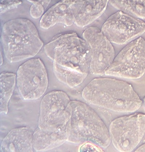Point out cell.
I'll list each match as a JSON object with an SVG mask.
<instances>
[{"label":"cell","instance_id":"6da1fadb","mask_svg":"<svg viewBox=\"0 0 145 152\" xmlns=\"http://www.w3.org/2000/svg\"><path fill=\"white\" fill-rule=\"evenodd\" d=\"M46 55L53 61L57 78L70 88L83 83L88 75L91 53L89 45L77 33L58 35L44 46Z\"/></svg>","mask_w":145,"mask_h":152},{"label":"cell","instance_id":"7a4b0ae2","mask_svg":"<svg viewBox=\"0 0 145 152\" xmlns=\"http://www.w3.org/2000/svg\"><path fill=\"white\" fill-rule=\"evenodd\" d=\"M82 95L92 104L121 113L135 112L142 104L131 85L106 77L93 79L83 89Z\"/></svg>","mask_w":145,"mask_h":152},{"label":"cell","instance_id":"3957f363","mask_svg":"<svg viewBox=\"0 0 145 152\" xmlns=\"http://www.w3.org/2000/svg\"><path fill=\"white\" fill-rule=\"evenodd\" d=\"M71 116L66 125L67 141L75 144L89 142L106 148L111 142L109 132L103 121L86 104L71 101Z\"/></svg>","mask_w":145,"mask_h":152},{"label":"cell","instance_id":"277c9868","mask_svg":"<svg viewBox=\"0 0 145 152\" xmlns=\"http://www.w3.org/2000/svg\"><path fill=\"white\" fill-rule=\"evenodd\" d=\"M1 39L4 55L11 63L34 57L43 45L36 26L27 19H13L5 23Z\"/></svg>","mask_w":145,"mask_h":152},{"label":"cell","instance_id":"5b68a950","mask_svg":"<svg viewBox=\"0 0 145 152\" xmlns=\"http://www.w3.org/2000/svg\"><path fill=\"white\" fill-rule=\"evenodd\" d=\"M145 73V40L139 37L123 49L115 58L105 75L135 79Z\"/></svg>","mask_w":145,"mask_h":152},{"label":"cell","instance_id":"8992f818","mask_svg":"<svg viewBox=\"0 0 145 152\" xmlns=\"http://www.w3.org/2000/svg\"><path fill=\"white\" fill-rule=\"evenodd\" d=\"M111 141L119 151L131 152L139 145L145 133V114L136 113L119 117L109 128Z\"/></svg>","mask_w":145,"mask_h":152},{"label":"cell","instance_id":"52a82bcc","mask_svg":"<svg viewBox=\"0 0 145 152\" xmlns=\"http://www.w3.org/2000/svg\"><path fill=\"white\" fill-rule=\"evenodd\" d=\"M72 112L71 101L66 93L60 91L49 92L41 102L38 128L46 131H58L66 125Z\"/></svg>","mask_w":145,"mask_h":152},{"label":"cell","instance_id":"ba28073f","mask_svg":"<svg viewBox=\"0 0 145 152\" xmlns=\"http://www.w3.org/2000/svg\"><path fill=\"white\" fill-rule=\"evenodd\" d=\"M16 84L24 100H36L42 97L48 85L47 69L42 61L40 58L31 59L20 66Z\"/></svg>","mask_w":145,"mask_h":152},{"label":"cell","instance_id":"9c48e42d","mask_svg":"<svg viewBox=\"0 0 145 152\" xmlns=\"http://www.w3.org/2000/svg\"><path fill=\"white\" fill-rule=\"evenodd\" d=\"M101 30L110 42L122 45L144 34L145 23L119 11L107 19Z\"/></svg>","mask_w":145,"mask_h":152},{"label":"cell","instance_id":"30bf717a","mask_svg":"<svg viewBox=\"0 0 145 152\" xmlns=\"http://www.w3.org/2000/svg\"><path fill=\"white\" fill-rule=\"evenodd\" d=\"M83 37L89 45L91 53L90 72L94 75H103L115 58L114 48L98 28H87Z\"/></svg>","mask_w":145,"mask_h":152},{"label":"cell","instance_id":"8fae6325","mask_svg":"<svg viewBox=\"0 0 145 152\" xmlns=\"http://www.w3.org/2000/svg\"><path fill=\"white\" fill-rule=\"evenodd\" d=\"M84 1H62L50 8L40 21V26L48 29L56 24L61 23L67 26L72 25L83 4Z\"/></svg>","mask_w":145,"mask_h":152},{"label":"cell","instance_id":"7c38bea8","mask_svg":"<svg viewBox=\"0 0 145 152\" xmlns=\"http://www.w3.org/2000/svg\"><path fill=\"white\" fill-rule=\"evenodd\" d=\"M34 132L31 128L23 127L11 130L1 142V152H34L32 137Z\"/></svg>","mask_w":145,"mask_h":152},{"label":"cell","instance_id":"4fadbf2b","mask_svg":"<svg viewBox=\"0 0 145 152\" xmlns=\"http://www.w3.org/2000/svg\"><path fill=\"white\" fill-rule=\"evenodd\" d=\"M66 125L56 132L46 131L37 128L33 135L32 145L34 151H47L63 145L67 141Z\"/></svg>","mask_w":145,"mask_h":152},{"label":"cell","instance_id":"5bb4252c","mask_svg":"<svg viewBox=\"0 0 145 152\" xmlns=\"http://www.w3.org/2000/svg\"><path fill=\"white\" fill-rule=\"evenodd\" d=\"M108 1H84L77 15L75 23L77 26L84 27L94 22L106 10Z\"/></svg>","mask_w":145,"mask_h":152},{"label":"cell","instance_id":"9a60e30c","mask_svg":"<svg viewBox=\"0 0 145 152\" xmlns=\"http://www.w3.org/2000/svg\"><path fill=\"white\" fill-rule=\"evenodd\" d=\"M1 81V104L0 113L7 114L9 111V103L15 88L16 74L2 72L0 76Z\"/></svg>","mask_w":145,"mask_h":152},{"label":"cell","instance_id":"2e32d148","mask_svg":"<svg viewBox=\"0 0 145 152\" xmlns=\"http://www.w3.org/2000/svg\"><path fill=\"white\" fill-rule=\"evenodd\" d=\"M114 7L130 16L145 19V1H108Z\"/></svg>","mask_w":145,"mask_h":152},{"label":"cell","instance_id":"e0dca14e","mask_svg":"<svg viewBox=\"0 0 145 152\" xmlns=\"http://www.w3.org/2000/svg\"><path fill=\"white\" fill-rule=\"evenodd\" d=\"M27 1L32 3L29 11L31 15L36 19L42 17L44 11L51 1Z\"/></svg>","mask_w":145,"mask_h":152},{"label":"cell","instance_id":"ac0fdd59","mask_svg":"<svg viewBox=\"0 0 145 152\" xmlns=\"http://www.w3.org/2000/svg\"><path fill=\"white\" fill-rule=\"evenodd\" d=\"M21 3V1H1V14L17 7Z\"/></svg>","mask_w":145,"mask_h":152},{"label":"cell","instance_id":"d6986e66","mask_svg":"<svg viewBox=\"0 0 145 152\" xmlns=\"http://www.w3.org/2000/svg\"><path fill=\"white\" fill-rule=\"evenodd\" d=\"M83 145L81 147V152H102L103 150L102 148L94 144L88 142L83 144Z\"/></svg>","mask_w":145,"mask_h":152},{"label":"cell","instance_id":"ffe728a7","mask_svg":"<svg viewBox=\"0 0 145 152\" xmlns=\"http://www.w3.org/2000/svg\"><path fill=\"white\" fill-rule=\"evenodd\" d=\"M135 152H145V143L138 148Z\"/></svg>","mask_w":145,"mask_h":152},{"label":"cell","instance_id":"44dd1931","mask_svg":"<svg viewBox=\"0 0 145 152\" xmlns=\"http://www.w3.org/2000/svg\"><path fill=\"white\" fill-rule=\"evenodd\" d=\"M1 65H2L3 62V58H2V52H1Z\"/></svg>","mask_w":145,"mask_h":152},{"label":"cell","instance_id":"7402d4cb","mask_svg":"<svg viewBox=\"0 0 145 152\" xmlns=\"http://www.w3.org/2000/svg\"><path fill=\"white\" fill-rule=\"evenodd\" d=\"M144 104H145V97H144Z\"/></svg>","mask_w":145,"mask_h":152}]
</instances>
